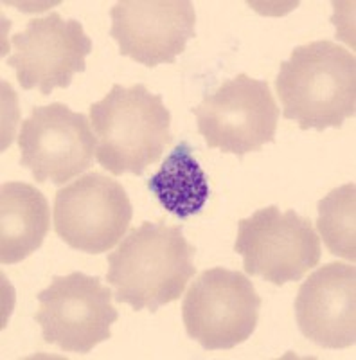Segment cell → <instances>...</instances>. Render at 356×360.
<instances>
[{"label":"cell","instance_id":"1","mask_svg":"<svg viewBox=\"0 0 356 360\" xmlns=\"http://www.w3.org/2000/svg\"><path fill=\"white\" fill-rule=\"evenodd\" d=\"M195 252L182 227L144 221L108 254L107 281L115 301L136 311H157L176 301L197 272Z\"/></svg>","mask_w":356,"mask_h":360},{"label":"cell","instance_id":"2","mask_svg":"<svg viewBox=\"0 0 356 360\" xmlns=\"http://www.w3.org/2000/svg\"><path fill=\"white\" fill-rule=\"evenodd\" d=\"M283 117L301 130L340 128L356 112V60L342 45L310 41L291 51L275 79Z\"/></svg>","mask_w":356,"mask_h":360},{"label":"cell","instance_id":"3","mask_svg":"<svg viewBox=\"0 0 356 360\" xmlns=\"http://www.w3.org/2000/svg\"><path fill=\"white\" fill-rule=\"evenodd\" d=\"M91 123L98 137L95 159L112 175H143L171 143V114L162 96L144 85H114L92 103Z\"/></svg>","mask_w":356,"mask_h":360},{"label":"cell","instance_id":"4","mask_svg":"<svg viewBox=\"0 0 356 360\" xmlns=\"http://www.w3.org/2000/svg\"><path fill=\"white\" fill-rule=\"evenodd\" d=\"M234 250L242 254L246 274L283 287L319 265L320 238L310 218L270 205L239 220Z\"/></svg>","mask_w":356,"mask_h":360},{"label":"cell","instance_id":"5","mask_svg":"<svg viewBox=\"0 0 356 360\" xmlns=\"http://www.w3.org/2000/svg\"><path fill=\"white\" fill-rule=\"evenodd\" d=\"M263 299L242 272L205 270L192 283L182 303L185 332L202 348L232 349L254 333Z\"/></svg>","mask_w":356,"mask_h":360},{"label":"cell","instance_id":"6","mask_svg":"<svg viewBox=\"0 0 356 360\" xmlns=\"http://www.w3.org/2000/svg\"><path fill=\"white\" fill-rule=\"evenodd\" d=\"M198 134L209 148L221 153L245 157L274 143L279 123V107L270 85L249 74H237L197 108Z\"/></svg>","mask_w":356,"mask_h":360},{"label":"cell","instance_id":"7","mask_svg":"<svg viewBox=\"0 0 356 360\" xmlns=\"http://www.w3.org/2000/svg\"><path fill=\"white\" fill-rule=\"evenodd\" d=\"M112 290L99 278L72 272L56 276L37 295L34 319L47 344H56L67 353H88L112 337V324L119 321L112 304Z\"/></svg>","mask_w":356,"mask_h":360},{"label":"cell","instance_id":"8","mask_svg":"<svg viewBox=\"0 0 356 360\" xmlns=\"http://www.w3.org/2000/svg\"><path fill=\"white\" fill-rule=\"evenodd\" d=\"M133 207L121 182L91 172L54 197V231L79 252L103 254L114 249L130 227Z\"/></svg>","mask_w":356,"mask_h":360},{"label":"cell","instance_id":"9","mask_svg":"<svg viewBox=\"0 0 356 360\" xmlns=\"http://www.w3.org/2000/svg\"><path fill=\"white\" fill-rule=\"evenodd\" d=\"M20 164L37 182L63 186L92 166L98 137L85 114L63 103L37 107L22 123Z\"/></svg>","mask_w":356,"mask_h":360},{"label":"cell","instance_id":"10","mask_svg":"<svg viewBox=\"0 0 356 360\" xmlns=\"http://www.w3.org/2000/svg\"><path fill=\"white\" fill-rule=\"evenodd\" d=\"M15 53L8 65L17 70L24 90H40L49 96L54 89H67L86 67L92 40L78 20H65L60 13L31 18L22 33L11 38Z\"/></svg>","mask_w":356,"mask_h":360},{"label":"cell","instance_id":"11","mask_svg":"<svg viewBox=\"0 0 356 360\" xmlns=\"http://www.w3.org/2000/svg\"><path fill=\"white\" fill-rule=\"evenodd\" d=\"M110 18L121 56L146 67L175 63L197 25L189 0H123L110 9Z\"/></svg>","mask_w":356,"mask_h":360},{"label":"cell","instance_id":"12","mask_svg":"<svg viewBox=\"0 0 356 360\" xmlns=\"http://www.w3.org/2000/svg\"><path fill=\"white\" fill-rule=\"evenodd\" d=\"M301 333L328 349L356 342V270L348 263L320 266L301 285L295 299Z\"/></svg>","mask_w":356,"mask_h":360},{"label":"cell","instance_id":"13","mask_svg":"<svg viewBox=\"0 0 356 360\" xmlns=\"http://www.w3.org/2000/svg\"><path fill=\"white\" fill-rule=\"evenodd\" d=\"M46 197L25 182H6L0 189V262L15 265L38 250L49 233Z\"/></svg>","mask_w":356,"mask_h":360},{"label":"cell","instance_id":"14","mask_svg":"<svg viewBox=\"0 0 356 360\" xmlns=\"http://www.w3.org/2000/svg\"><path fill=\"white\" fill-rule=\"evenodd\" d=\"M160 205L180 220L198 214L209 198V182L187 143H180L147 180Z\"/></svg>","mask_w":356,"mask_h":360},{"label":"cell","instance_id":"15","mask_svg":"<svg viewBox=\"0 0 356 360\" xmlns=\"http://www.w3.org/2000/svg\"><path fill=\"white\" fill-rule=\"evenodd\" d=\"M356 186L333 189L319 202L317 227L328 250L349 262L356 259Z\"/></svg>","mask_w":356,"mask_h":360}]
</instances>
